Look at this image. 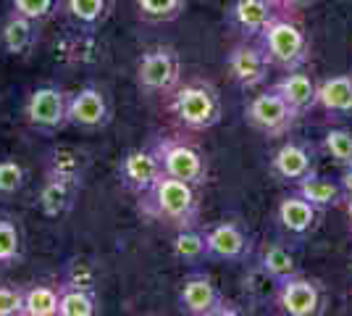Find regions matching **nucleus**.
<instances>
[{
	"label": "nucleus",
	"instance_id": "12",
	"mask_svg": "<svg viewBox=\"0 0 352 316\" xmlns=\"http://www.w3.org/2000/svg\"><path fill=\"white\" fill-rule=\"evenodd\" d=\"M271 174L284 185H300L313 174H318L316 148L305 140H284L271 156Z\"/></svg>",
	"mask_w": 352,
	"mask_h": 316
},
{
	"label": "nucleus",
	"instance_id": "15",
	"mask_svg": "<svg viewBox=\"0 0 352 316\" xmlns=\"http://www.w3.org/2000/svg\"><path fill=\"white\" fill-rule=\"evenodd\" d=\"M274 216H276V224H279V229L287 235V238L305 240V238H310V235L318 229L321 211L294 190V193H289V196L279 198Z\"/></svg>",
	"mask_w": 352,
	"mask_h": 316
},
{
	"label": "nucleus",
	"instance_id": "3",
	"mask_svg": "<svg viewBox=\"0 0 352 316\" xmlns=\"http://www.w3.org/2000/svg\"><path fill=\"white\" fill-rule=\"evenodd\" d=\"M168 108L174 114L176 124L190 129V132H208L223 116L219 87L213 82H206V79L182 82L171 92V105Z\"/></svg>",
	"mask_w": 352,
	"mask_h": 316
},
{
	"label": "nucleus",
	"instance_id": "31",
	"mask_svg": "<svg viewBox=\"0 0 352 316\" xmlns=\"http://www.w3.org/2000/svg\"><path fill=\"white\" fill-rule=\"evenodd\" d=\"M11 6H14L16 14L43 24L60 8V0H11Z\"/></svg>",
	"mask_w": 352,
	"mask_h": 316
},
{
	"label": "nucleus",
	"instance_id": "9",
	"mask_svg": "<svg viewBox=\"0 0 352 316\" xmlns=\"http://www.w3.org/2000/svg\"><path fill=\"white\" fill-rule=\"evenodd\" d=\"M113 119L111 95L100 85H85L69 98V127L82 132H100Z\"/></svg>",
	"mask_w": 352,
	"mask_h": 316
},
{
	"label": "nucleus",
	"instance_id": "14",
	"mask_svg": "<svg viewBox=\"0 0 352 316\" xmlns=\"http://www.w3.org/2000/svg\"><path fill=\"white\" fill-rule=\"evenodd\" d=\"M226 303V295L208 274H190L182 280L176 306L182 314L190 316H219L221 306Z\"/></svg>",
	"mask_w": 352,
	"mask_h": 316
},
{
	"label": "nucleus",
	"instance_id": "25",
	"mask_svg": "<svg viewBox=\"0 0 352 316\" xmlns=\"http://www.w3.org/2000/svg\"><path fill=\"white\" fill-rule=\"evenodd\" d=\"M113 0H63V11L74 24L85 30H98L108 19V8Z\"/></svg>",
	"mask_w": 352,
	"mask_h": 316
},
{
	"label": "nucleus",
	"instance_id": "23",
	"mask_svg": "<svg viewBox=\"0 0 352 316\" xmlns=\"http://www.w3.org/2000/svg\"><path fill=\"white\" fill-rule=\"evenodd\" d=\"M294 190L305 198V200H310L321 213L329 209L344 206V198H347L344 190H342V185H339V180L321 177V174H313V177L300 182V185H294Z\"/></svg>",
	"mask_w": 352,
	"mask_h": 316
},
{
	"label": "nucleus",
	"instance_id": "26",
	"mask_svg": "<svg viewBox=\"0 0 352 316\" xmlns=\"http://www.w3.org/2000/svg\"><path fill=\"white\" fill-rule=\"evenodd\" d=\"M24 258V235L11 216H0V271L14 269Z\"/></svg>",
	"mask_w": 352,
	"mask_h": 316
},
{
	"label": "nucleus",
	"instance_id": "33",
	"mask_svg": "<svg viewBox=\"0 0 352 316\" xmlns=\"http://www.w3.org/2000/svg\"><path fill=\"white\" fill-rule=\"evenodd\" d=\"M271 3L279 8L281 14H297L302 8H310L316 0H271Z\"/></svg>",
	"mask_w": 352,
	"mask_h": 316
},
{
	"label": "nucleus",
	"instance_id": "10",
	"mask_svg": "<svg viewBox=\"0 0 352 316\" xmlns=\"http://www.w3.org/2000/svg\"><path fill=\"white\" fill-rule=\"evenodd\" d=\"M208 261L219 264H245L255 256V240L239 222H219L206 229Z\"/></svg>",
	"mask_w": 352,
	"mask_h": 316
},
{
	"label": "nucleus",
	"instance_id": "28",
	"mask_svg": "<svg viewBox=\"0 0 352 316\" xmlns=\"http://www.w3.org/2000/svg\"><path fill=\"white\" fill-rule=\"evenodd\" d=\"M187 0H137V11L145 21L153 24H168L184 14Z\"/></svg>",
	"mask_w": 352,
	"mask_h": 316
},
{
	"label": "nucleus",
	"instance_id": "16",
	"mask_svg": "<svg viewBox=\"0 0 352 316\" xmlns=\"http://www.w3.org/2000/svg\"><path fill=\"white\" fill-rule=\"evenodd\" d=\"M79 171H66V169H56L50 166L45 174L43 190H40V211L45 216H63L66 211L74 206V198L79 190Z\"/></svg>",
	"mask_w": 352,
	"mask_h": 316
},
{
	"label": "nucleus",
	"instance_id": "8",
	"mask_svg": "<svg viewBox=\"0 0 352 316\" xmlns=\"http://www.w3.org/2000/svg\"><path fill=\"white\" fill-rule=\"evenodd\" d=\"M274 306L284 316H318L326 308V290L321 280L300 271L274 285Z\"/></svg>",
	"mask_w": 352,
	"mask_h": 316
},
{
	"label": "nucleus",
	"instance_id": "19",
	"mask_svg": "<svg viewBox=\"0 0 352 316\" xmlns=\"http://www.w3.org/2000/svg\"><path fill=\"white\" fill-rule=\"evenodd\" d=\"M255 258H258V271L263 274L271 285H279L284 280H289L294 274H300V264L297 256L287 245L276 240H265L255 248Z\"/></svg>",
	"mask_w": 352,
	"mask_h": 316
},
{
	"label": "nucleus",
	"instance_id": "34",
	"mask_svg": "<svg viewBox=\"0 0 352 316\" xmlns=\"http://www.w3.org/2000/svg\"><path fill=\"white\" fill-rule=\"evenodd\" d=\"M337 180H339V185H342V190H344V196L350 198L352 196V164L342 169V174H339ZM347 198H344V200H347Z\"/></svg>",
	"mask_w": 352,
	"mask_h": 316
},
{
	"label": "nucleus",
	"instance_id": "27",
	"mask_svg": "<svg viewBox=\"0 0 352 316\" xmlns=\"http://www.w3.org/2000/svg\"><path fill=\"white\" fill-rule=\"evenodd\" d=\"M60 285L24 287V316H58Z\"/></svg>",
	"mask_w": 352,
	"mask_h": 316
},
{
	"label": "nucleus",
	"instance_id": "5",
	"mask_svg": "<svg viewBox=\"0 0 352 316\" xmlns=\"http://www.w3.org/2000/svg\"><path fill=\"white\" fill-rule=\"evenodd\" d=\"M300 119L302 116L274 87L252 95L248 101V105H245V121H248V127L255 129L258 135L268 137V140H279V137L292 135Z\"/></svg>",
	"mask_w": 352,
	"mask_h": 316
},
{
	"label": "nucleus",
	"instance_id": "7",
	"mask_svg": "<svg viewBox=\"0 0 352 316\" xmlns=\"http://www.w3.org/2000/svg\"><path fill=\"white\" fill-rule=\"evenodd\" d=\"M69 98L72 92L58 85H40L24 103V119L43 135H58L63 127H69Z\"/></svg>",
	"mask_w": 352,
	"mask_h": 316
},
{
	"label": "nucleus",
	"instance_id": "1",
	"mask_svg": "<svg viewBox=\"0 0 352 316\" xmlns=\"http://www.w3.org/2000/svg\"><path fill=\"white\" fill-rule=\"evenodd\" d=\"M137 211L142 219L171 227L174 232L184 227H200V187L163 174L147 193L137 196Z\"/></svg>",
	"mask_w": 352,
	"mask_h": 316
},
{
	"label": "nucleus",
	"instance_id": "22",
	"mask_svg": "<svg viewBox=\"0 0 352 316\" xmlns=\"http://www.w3.org/2000/svg\"><path fill=\"white\" fill-rule=\"evenodd\" d=\"M100 314V303L92 285L82 280H66L60 282L58 316H95Z\"/></svg>",
	"mask_w": 352,
	"mask_h": 316
},
{
	"label": "nucleus",
	"instance_id": "4",
	"mask_svg": "<svg viewBox=\"0 0 352 316\" xmlns=\"http://www.w3.org/2000/svg\"><path fill=\"white\" fill-rule=\"evenodd\" d=\"M137 90L147 98L168 95L182 85V59L171 45H153L137 61L134 69Z\"/></svg>",
	"mask_w": 352,
	"mask_h": 316
},
{
	"label": "nucleus",
	"instance_id": "18",
	"mask_svg": "<svg viewBox=\"0 0 352 316\" xmlns=\"http://www.w3.org/2000/svg\"><path fill=\"white\" fill-rule=\"evenodd\" d=\"M271 87L279 92L300 116H308L310 111L316 108V103H318V82L305 69L284 72L281 79H276Z\"/></svg>",
	"mask_w": 352,
	"mask_h": 316
},
{
	"label": "nucleus",
	"instance_id": "21",
	"mask_svg": "<svg viewBox=\"0 0 352 316\" xmlns=\"http://www.w3.org/2000/svg\"><path fill=\"white\" fill-rule=\"evenodd\" d=\"M37 37H40V24L27 19V16L16 14V11H11L0 27V48L8 56L32 53V48L37 45Z\"/></svg>",
	"mask_w": 352,
	"mask_h": 316
},
{
	"label": "nucleus",
	"instance_id": "29",
	"mask_svg": "<svg viewBox=\"0 0 352 316\" xmlns=\"http://www.w3.org/2000/svg\"><path fill=\"white\" fill-rule=\"evenodd\" d=\"M323 153L334 161L337 166H350L352 164V132L344 127H334L323 135Z\"/></svg>",
	"mask_w": 352,
	"mask_h": 316
},
{
	"label": "nucleus",
	"instance_id": "30",
	"mask_svg": "<svg viewBox=\"0 0 352 316\" xmlns=\"http://www.w3.org/2000/svg\"><path fill=\"white\" fill-rule=\"evenodd\" d=\"M27 185V169L16 158H3L0 161V198H14L24 190Z\"/></svg>",
	"mask_w": 352,
	"mask_h": 316
},
{
	"label": "nucleus",
	"instance_id": "35",
	"mask_svg": "<svg viewBox=\"0 0 352 316\" xmlns=\"http://www.w3.org/2000/svg\"><path fill=\"white\" fill-rule=\"evenodd\" d=\"M344 213H347V222H350V232H352V196L344 200Z\"/></svg>",
	"mask_w": 352,
	"mask_h": 316
},
{
	"label": "nucleus",
	"instance_id": "36",
	"mask_svg": "<svg viewBox=\"0 0 352 316\" xmlns=\"http://www.w3.org/2000/svg\"><path fill=\"white\" fill-rule=\"evenodd\" d=\"M350 274H352V264H350Z\"/></svg>",
	"mask_w": 352,
	"mask_h": 316
},
{
	"label": "nucleus",
	"instance_id": "11",
	"mask_svg": "<svg viewBox=\"0 0 352 316\" xmlns=\"http://www.w3.org/2000/svg\"><path fill=\"white\" fill-rule=\"evenodd\" d=\"M271 69L274 66L268 63L258 40H239L226 53V72L232 76V82L242 90H255L265 85Z\"/></svg>",
	"mask_w": 352,
	"mask_h": 316
},
{
	"label": "nucleus",
	"instance_id": "24",
	"mask_svg": "<svg viewBox=\"0 0 352 316\" xmlns=\"http://www.w3.org/2000/svg\"><path fill=\"white\" fill-rule=\"evenodd\" d=\"M171 256L179 264H203L208 261V242H206V229L203 227H184L176 229L174 240H171Z\"/></svg>",
	"mask_w": 352,
	"mask_h": 316
},
{
	"label": "nucleus",
	"instance_id": "13",
	"mask_svg": "<svg viewBox=\"0 0 352 316\" xmlns=\"http://www.w3.org/2000/svg\"><path fill=\"white\" fill-rule=\"evenodd\" d=\"M163 174L166 171H163L161 156L155 153V148H134L124 153L118 161V180L132 196L147 193Z\"/></svg>",
	"mask_w": 352,
	"mask_h": 316
},
{
	"label": "nucleus",
	"instance_id": "17",
	"mask_svg": "<svg viewBox=\"0 0 352 316\" xmlns=\"http://www.w3.org/2000/svg\"><path fill=\"white\" fill-rule=\"evenodd\" d=\"M281 14L271 0H234L226 8V24L242 37V40H258L265 24Z\"/></svg>",
	"mask_w": 352,
	"mask_h": 316
},
{
	"label": "nucleus",
	"instance_id": "32",
	"mask_svg": "<svg viewBox=\"0 0 352 316\" xmlns=\"http://www.w3.org/2000/svg\"><path fill=\"white\" fill-rule=\"evenodd\" d=\"M0 316H24V287L0 285Z\"/></svg>",
	"mask_w": 352,
	"mask_h": 316
},
{
	"label": "nucleus",
	"instance_id": "20",
	"mask_svg": "<svg viewBox=\"0 0 352 316\" xmlns=\"http://www.w3.org/2000/svg\"><path fill=\"white\" fill-rule=\"evenodd\" d=\"M329 119L342 121L352 116V74H334L318 82V103Z\"/></svg>",
	"mask_w": 352,
	"mask_h": 316
},
{
	"label": "nucleus",
	"instance_id": "2",
	"mask_svg": "<svg viewBox=\"0 0 352 316\" xmlns=\"http://www.w3.org/2000/svg\"><path fill=\"white\" fill-rule=\"evenodd\" d=\"M265 59L279 72L305 69L310 61V37L305 27L289 14H276L258 34Z\"/></svg>",
	"mask_w": 352,
	"mask_h": 316
},
{
	"label": "nucleus",
	"instance_id": "6",
	"mask_svg": "<svg viewBox=\"0 0 352 316\" xmlns=\"http://www.w3.org/2000/svg\"><path fill=\"white\" fill-rule=\"evenodd\" d=\"M153 148L161 156L163 171H166L168 177L190 182V185L200 187V190L208 185V177H210L208 156L200 151L197 145H192L190 140H182V137H163Z\"/></svg>",
	"mask_w": 352,
	"mask_h": 316
}]
</instances>
